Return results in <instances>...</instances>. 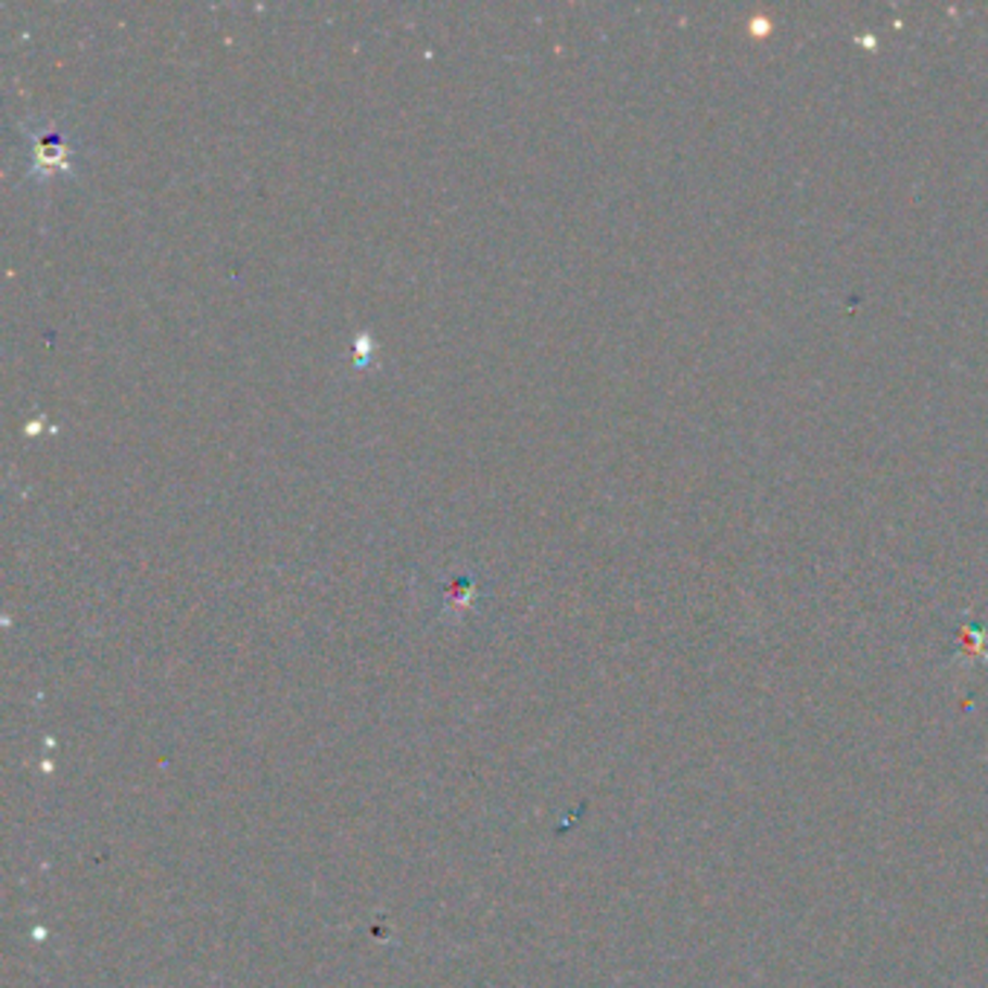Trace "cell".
<instances>
[{
	"instance_id": "1",
	"label": "cell",
	"mask_w": 988,
	"mask_h": 988,
	"mask_svg": "<svg viewBox=\"0 0 988 988\" xmlns=\"http://www.w3.org/2000/svg\"><path fill=\"white\" fill-rule=\"evenodd\" d=\"M33 157H36L33 168L50 175L53 168H71V163H67V160H71V145L64 142L62 134H50V131L38 134L36 154H33Z\"/></svg>"
}]
</instances>
